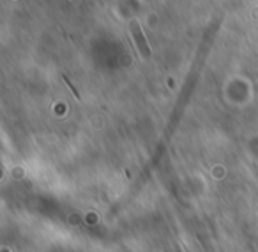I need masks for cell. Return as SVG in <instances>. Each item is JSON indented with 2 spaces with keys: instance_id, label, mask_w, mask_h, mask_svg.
Returning <instances> with one entry per match:
<instances>
[{
  "instance_id": "obj_1",
  "label": "cell",
  "mask_w": 258,
  "mask_h": 252,
  "mask_svg": "<svg viewBox=\"0 0 258 252\" xmlns=\"http://www.w3.org/2000/svg\"><path fill=\"white\" fill-rule=\"evenodd\" d=\"M131 34H133L135 44H137V48H138V51H140L142 57L151 58V46H149L147 39H145V34H144V30H142V25L137 22V20L131 22Z\"/></svg>"
},
{
  "instance_id": "obj_2",
  "label": "cell",
  "mask_w": 258,
  "mask_h": 252,
  "mask_svg": "<svg viewBox=\"0 0 258 252\" xmlns=\"http://www.w3.org/2000/svg\"><path fill=\"white\" fill-rule=\"evenodd\" d=\"M62 79H64V83H66V85H68V87H69V90H71V92H73V96H75V97H76V99H80V94H78V90H76V89H75V87H73V83H71V81H69V79H68V78H66V76H62Z\"/></svg>"
}]
</instances>
